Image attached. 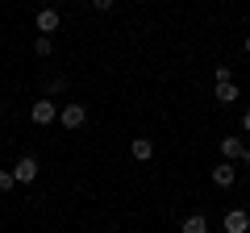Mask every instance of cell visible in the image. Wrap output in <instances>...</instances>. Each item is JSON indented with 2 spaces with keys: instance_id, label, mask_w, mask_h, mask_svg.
<instances>
[{
  "instance_id": "1",
  "label": "cell",
  "mask_w": 250,
  "mask_h": 233,
  "mask_svg": "<svg viewBox=\"0 0 250 233\" xmlns=\"http://www.w3.org/2000/svg\"><path fill=\"white\" fill-rule=\"evenodd\" d=\"M59 125L71 129V134H75V129H83V125H88V108H83L80 100H67V104L59 108Z\"/></svg>"
},
{
  "instance_id": "2",
  "label": "cell",
  "mask_w": 250,
  "mask_h": 233,
  "mask_svg": "<svg viewBox=\"0 0 250 233\" xmlns=\"http://www.w3.org/2000/svg\"><path fill=\"white\" fill-rule=\"evenodd\" d=\"M29 121H34V125H50V121H59V104H54V100H34V104H29Z\"/></svg>"
},
{
  "instance_id": "3",
  "label": "cell",
  "mask_w": 250,
  "mask_h": 233,
  "mask_svg": "<svg viewBox=\"0 0 250 233\" xmlns=\"http://www.w3.org/2000/svg\"><path fill=\"white\" fill-rule=\"evenodd\" d=\"M38 171H42V162H38L34 154H25V158L13 162V179H17V183H34V179H38Z\"/></svg>"
},
{
  "instance_id": "4",
  "label": "cell",
  "mask_w": 250,
  "mask_h": 233,
  "mask_svg": "<svg viewBox=\"0 0 250 233\" xmlns=\"http://www.w3.org/2000/svg\"><path fill=\"white\" fill-rule=\"evenodd\" d=\"M221 225H225V233H250V213L246 208H229Z\"/></svg>"
},
{
  "instance_id": "5",
  "label": "cell",
  "mask_w": 250,
  "mask_h": 233,
  "mask_svg": "<svg viewBox=\"0 0 250 233\" xmlns=\"http://www.w3.org/2000/svg\"><path fill=\"white\" fill-rule=\"evenodd\" d=\"M59 9H42V13H38V17H34V25H38V38H50L54 34V29H59Z\"/></svg>"
},
{
  "instance_id": "6",
  "label": "cell",
  "mask_w": 250,
  "mask_h": 233,
  "mask_svg": "<svg viewBox=\"0 0 250 233\" xmlns=\"http://www.w3.org/2000/svg\"><path fill=\"white\" fill-rule=\"evenodd\" d=\"M208 179H213L217 188H229V183L238 179V167H233V162H217V167L208 171Z\"/></svg>"
},
{
  "instance_id": "7",
  "label": "cell",
  "mask_w": 250,
  "mask_h": 233,
  "mask_svg": "<svg viewBox=\"0 0 250 233\" xmlns=\"http://www.w3.org/2000/svg\"><path fill=\"white\" fill-rule=\"evenodd\" d=\"M129 154H134L138 162H150V158H154V142H150V137H134V146H129Z\"/></svg>"
},
{
  "instance_id": "8",
  "label": "cell",
  "mask_w": 250,
  "mask_h": 233,
  "mask_svg": "<svg viewBox=\"0 0 250 233\" xmlns=\"http://www.w3.org/2000/svg\"><path fill=\"white\" fill-rule=\"evenodd\" d=\"M179 233H208V216H205V213H192V216H184Z\"/></svg>"
},
{
  "instance_id": "9",
  "label": "cell",
  "mask_w": 250,
  "mask_h": 233,
  "mask_svg": "<svg viewBox=\"0 0 250 233\" xmlns=\"http://www.w3.org/2000/svg\"><path fill=\"white\" fill-rule=\"evenodd\" d=\"M242 150H246V146H242V137H238V134H229V137H221V154H225V162H233V158H242Z\"/></svg>"
},
{
  "instance_id": "10",
  "label": "cell",
  "mask_w": 250,
  "mask_h": 233,
  "mask_svg": "<svg viewBox=\"0 0 250 233\" xmlns=\"http://www.w3.org/2000/svg\"><path fill=\"white\" fill-rule=\"evenodd\" d=\"M213 96H217V104H233V100L242 96V88H238V83H217Z\"/></svg>"
},
{
  "instance_id": "11",
  "label": "cell",
  "mask_w": 250,
  "mask_h": 233,
  "mask_svg": "<svg viewBox=\"0 0 250 233\" xmlns=\"http://www.w3.org/2000/svg\"><path fill=\"white\" fill-rule=\"evenodd\" d=\"M62 92H67V79H62V75H54V79L46 83V100H50V96H62Z\"/></svg>"
},
{
  "instance_id": "12",
  "label": "cell",
  "mask_w": 250,
  "mask_h": 233,
  "mask_svg": "<svg viewBox=\"0 0 250 233\" xmlns=\"http://www.w3.org/2000/svg\"><path fill=\"white\" fill-rule=\"evenodd\" d=\"M50 50H54L50 38H34V54H38V58H50Z\"/></svg>"
},
{
  "instance_id": "13",
  "label": "cell",
  "mask_w": 250,
  "mask_h": 233,
  "mask_svg": "<svg viewBox=\"0 0 250 233\" xmlns=\"http://www.w3.org/2000/svg\"><path fill=\"white\" fill-rule=\"evenodd\" d=\"M213 79H217V83H233V67H225V63L213 67Z\"/></svg>"
},
{
  "instance_id": "14",
  "label": "cell",
  "mask_w": 250,
  "mask_h": 233,
  "mask_svg": "<svg viewBox=\"0 0 250 233\" xmlns=\"http://www.w3.org/2000/svg\"><path fill=\"white\" fill-rule=\"evenodd\" d=\"M17 188V179H13V171H0V192H13Z\"/></svg>"
},
{
  "instance_id": "15",
  "label": "cell",
  "mask_w": 250,
  "mask_h": 233,
  "mask_svg": "<svg viewBox=\"0 0 250 233\" xmlns=\"http://www.w3.org/2000/svg\"><path fill=\"white\" fill-rule=\"evenodd\" d=\"M242 129H246V134H250V108H246V113H242Z\"/></svg>"
},
{
  "instance_id": "16",
  "label": "cell",
  "mask_w": 250,
  "mask_h": 233,
  "mask_svg": "<svg viewBox=\"0 0 250 233\" xmlns=\"http://www.w3.org/2000/svg\"><path fill=\"white\" fill-rule=\"evenodd\" d=\"M242 167H250V146H246V150H242Z\"/></svg>"
},
{
  "instance_id": "17",
  "label": "cell",
  "mask_w": 250,
  "mask_h": 233,
  "mask_svg": "<svg viewBox=\"0 0 250 233\" xmlns=\"http://www.w3.org/2000/svg\"><path fill=\"white\" fill-rule=\"evenodd\" d=\"M242 50H246V54H250V34H246V42H242Z\"/></svg>"
},
{
  "instance_id": "18",
  "label": "cell",
  "mask_w": 250,
  "mask_h": 233,
  "mask_svg": "<svg viewBox=\"0 0 250 233\" xmlns=\"http://www.w3.org/2000/svg\"><path fill=\"white\" fill-rule=\"evenodd\" d=\"M0 116H4V108H0Z\"/></svg>"
}]
</instances>
